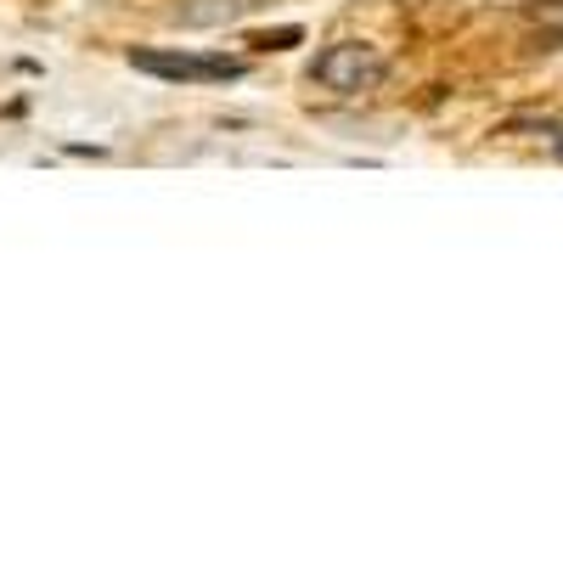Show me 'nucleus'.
Masks as SVG:
<instances>
[{"label": "nucleus", "mask_w": 563, "mask_h": 563, "mask_svg": "<svg viewBox=\"0 0 563 563\" xmlns=\"http://www.w3.org/2000/svg\"><path fill=\"white\" fill-rule=\"evenodd\" d=\"M310 79L321 90H339V97H366V90H378L389 79V57L366 40H339L310 63Z\"/></svg>", "instance_id": "f257e3e1"}, {"label": "nucleus", "mask_w": 563, "mask_h": 563, "mask_svg": "<svg viewBox=\"0 0 563 563\" xmlns=\"http://www.w3.org/2000/svg\"><path fill=\"white\" fill-rule=\"evenodd\" d=\"M130 68L169 85H225L249 74L238 57H209V52H130Z\"/></svg>", "instance_id": "f03ea898"}, {"label": "nucleus", "mask_w": 563, "mask_h": 563, "mask_svg": "<svg viewBox=\"0 0 563 563\" xmlns=\"http://www.w3.org/2000/svg\"><path fill=\"white\" fill-rule=\"evenodd\" d=\"M265 7V0H180L175 7V23L186 29H214V23H238L243 12Z\"/></svg>", "instance_id": "7ed1b4c3"}, {"label": "nucleus", "mask_w": 563, "mask_h": 563, "mask_svg": "<svg viewBox=\"0 0 563 563\" xmlns=\"http://www.w3.org/2000/svg\"><path fill=\"white\" fill-rule=\"evenodd\" d=\"M507 130H536V135H547V141H552V153L563 158V124H552V119H512Z\"/></svg>", "instance_id": "20e7f679"}, {"label": "nucleus", "mask_w": 563, "mask_h": 563, "mask_svg": "<svg viewBox=\"0 0 563 563\" xmlns=\"http://www.w3.org/2000/svg\"><path fill=\"white\" fill-rule=\"evenodd\" d=\"M305 34L299 29H276V34H254V45H260V52H288V45H299Z\"/></svg>", "instance_id": "39448f33"}, {"label": "nucleus", "mask_w": 563, "mask_h": 563, "mask_svg": "<svg viewBox=\"0 0 563 563\" xmlns=\"http://www.w3.org/2000/svg\"><path fill=\"white\" fill-rule=\"evenodd\" d=\"M525 12L541 18V23H558V29H563V0H525Z\"/></svg>", "instance_id": "423d86ee"}]
</instances>
